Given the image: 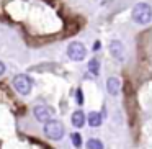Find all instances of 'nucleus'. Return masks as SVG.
<instances>
[{
	"mask_svg": "<svg viewBox=\"0 0 152 149\" xmlns=\"http://www.w3.org/2000/svg\"><path fill=\"white\" fill-rule=\"evenodd\" d=\"M87 123H88L92 128H98L102 125V115L98 112H90L87 115Z\"/></svg>",
	"mask_w": 152,
	"mask_h": 149,
	"instance_id": "1a4fd4ad",
	"label": "nucleus"
},
{
	"mask_svg": "<svg viewBox=\"0 0 152 149\" xmlns=\"http://www.w3.org/2000/svg\"><path fill=\"white\" fill-rule=\"evenodd\" d=\"M70 141H72L74 148H80V146H82V136H80L79 133H72V134H70Z\"/></svg>",
	"mask_w": 152,
	"mask_h": 149,
	"instance_id": "f8f14e48",
	"label": "nucleus"
},
{
	"mask_svg": "<svg viewBox=\"0 0 152 149\" xmlns=\"http://www.w3.org/2000/svg\"><path fill=\"white\" fill-rule=\"evenodd\" d=\"M77 103L82 105L83 103V93H82V89H77Z\"/></svg>",
	"mask_w": 152,
	"mask_h": 149,
	"instance_id": "ddd939ff",
	"label": "nucleus"
},
{
	"mask_svg": "<svg viewBox=\"0 0 152 149\" xmlns=\"http://www.w3.org/2000/svg\"><path fill=\"white\" fill-rule=\"evenodd\" d=\"M119 89H121V80L118 77H110L106 80V90H108L110 95H118Z\"/></svg>",
	"mask_w": 152,
	"mask_h": 149,
	"instance_id": "0eeeda50",
	"label": "nucleus"
},
{
	"mask_svg": "<svg viewBox=\"0 0 152 149\" xmlns=\"http://www.w3.org/2000/svg\"><path fill=\"white\" fill-rule=\"evenodd\" d=\"M85 113L82 112V110H75V112L72 113V116H70V123H72L75 128H82L83 125H85Z\"/></svg>",
	"mask_w": 152,
	"mask_h": 149,
	"instance_id": "6e6552de",
	"label": "nucleus"
},
{
	"mask_svg": "<svg viewBox=\"0 0 152 149\" xmlns=\"http://www.w3.org/2000/svg\"><path fill=\"white\" fill-rule=\"evenodd\" d=\"M44 136L49 139H53V141H61V139L64 138V133H66V129H64V125L59 121V120H49V121L44 123Z\"/></svg>",
	"mask_w": 152,
	"mask_h": 149,
	"instance_id": "f257e3e1",
	"label": "nucleus"
},
{
	"mask_svg": "<svg viewBox=\"0 0 152 149\" xmlns=\"http://www.w3.org/2000/svg\"><path fill=\"white\" fill-rule=\"evenodd\" d=\"M88 70L93 74V76H98V74H100V61L95 59V57L90 59L88 61Z\"/></svg>",
	"mask_w": 152,
	"mask_h": 149,
	"instance_id": "9d476101",
	"label": "nucleus"
},
{
	"mask_svg": "<svg viewBox=\"0 0 152 149\" xmlns=\"http://www.w3.org/2000/svg\"><path fill=\"white\" fill-rule=\"evenodd\" d=\"M98 48H100V43L96 41V43H95V46H93V49H95V51H98Z\"/></svg>",
	"mask_w": 152,
	"mask_h": 149,
	"instance_id": "2eb2a0df",
	"label": "nucleus"
},
{
	"mask_svg": "<svg viewBox=\"0 0 152 149\" xmlns=\"http://www.w3.org/2000/svg\"><path fill=\"white\" fill-rule=\"evenodd\" d=\"M12 84H13V89L23 97L30 95L31 90H33V79L30 76H26V74H18V76H15Z\"/></svg>",
	"mask_w": 152,
	"mask_h": 149,
	"instance_id": "7ed1b4c3",
	"label": "nucleus"
},
{
	"mask_svg": "<svg viewBox=\"0 0 152 149\" xmlns=\"http://www.w3.org/2000/svg\"><path fill=\"white\" fill-rule=\"evenodd\" d=\"M110 53H111L113 57L118 59V61L124 59V46H123L121 41H118V40L111 41V43H110Z\"/></svg>",
	"mask_w": 152,
	"mask_h": 149,
	"instance_id": "423d86ee",
	"label": "nucleus"
},
{
	"mask_svg": "<svg viewBox=\"0 0 152 149\" xmlns=\"http://www.w3.org/2000/svg\"><path fill=\"white\" fill-rule=\"evenodd\" d=\"M4 74H5V64L0 61V76H4Z\"/></svg>",
	"mask_w": 152,
	"mask_h": 149,
	"instance_id": "4468645a",
	"label": "nucleus"
},
{
	"mask_svg": "<svg viewBox=\"0 0 152 149\" xmlns=\"http://www.w3.org/2000/svg\"><path fill=\"white\" fill-rule=\"evenodd\" d=\"M87 149H103V142L96 138H92L87 141Z\"/></svg>",
	"mask_w": 152,
	"mask_h": 149,
	"instance_id": "9b49d317",
	"label": "nucleus"
},
{
	"mask_svg": "<svg viewBox=\"0 0 152 149\" xmlns=\"http://www.w3.org/2000/svg\"><path fill=\"white\" fill-rule=\"evenodd\" d=\"M67 56L70 57L72 61H83L87 56V48L83 46L80 41H74V43H70L69 46H67Z\"/></svg>",
	"mask_w": 152,
	"mask_h": 149,
	"instance_id": "20e7f679",
	"label": "nucleus"
},
{
	"mask_svg": "<svg viewBox=\"0 0 152 149\" xmlns=\"http://www.w3.org/2000/svg\"><path fill=\"white\" fill-rule=\"evenodd\" d=\"M33 115H34V118H36L39 123H46V121H49V120H53L54 112H53L51 106L41 103V105H36L33 108Z\"/></svg>",
	"mask_w": 152,
	"mask_h": 149,
	"instance_id": "39448f33",
	"label": "nucleus"
},
{
	"mask_svg": "<svg viewBox=\"0 0 152 149\" xmlns=\"http://www.w3.org/2000/svg\"><path fill=\"white\" fill-rule=\"evenodd\" d=\"M132 20H134L137 25L151 23V20H152V8H151V5L144 4V2L134 5V8H132Z\"/></svg>",
	"mask_w": 152,
	"mask_h": 149,
	"instance_id": "f03ea898",
	"label": "nucleus"
}]
</instances>
